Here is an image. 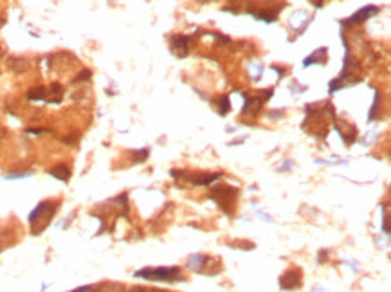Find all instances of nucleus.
<instances>
[{
  "label": "nucleus",
  "instance_id": "1",
  "mask_svg": "<svg viewBox=\"0 0 391 292\" xmlns=\"http://www.w3.org/2000/svg\"><path fill=\"white\" fill-rule=\"evenodd\" d=\"M179 269H144L137 272L135 276L141 278H151V280H170L171 276H177Z\"/></svg>",
  "mask_w": 391,
  "mask_h": 292
},
{
  "label": "nucleus",
  "instance_id": "2",
  "mask_svg": "<svg viewBox=\"0 0 391 292\" xmlns=\"http://www.w3.org/2000/svg\"><path fill=\"white\" fill-rule=\"evenodd\" d=\"M377 11H379L377 8H364L362 11H359L357 15H354V18L348 20V22H361V20H366L372 13H377ZM348 22H344V24H348Z\"/></svg>",
  "mask_w": 391,
  "mask_h": 292
}]
</instances>
